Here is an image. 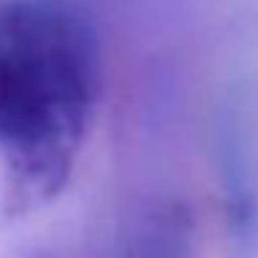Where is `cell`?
<instances>
[{
  "label": "cell",
  "mask_w": 258,
  "mask_h": 258,
  "mask_svg": "<svg viewBox=\"0 0 258 258\" xmlns=\"http://www.w3.org/2000/svg\"><path fill=\"white\" fill-rule=\"evenodd\" d=\"M100 89V47L67 0H0V142L20 203L61 189Z\"/></svg>",
  "instance_id": "obj_1"
},
{
  "label": "cell",
  "mask_w": 258,
  "mask_h": 258,
  "mask_svg": "<svg viewBox=\"0 0 258 258\" xmlns=\"http://www.w3.org/2000/svg\"><path fill=\"white\" fill-rule=\"evenodd\" d=\"M214 156L219 189L225 195L233 255L258 258V150L247 108L239 100L219 111Z\"/></svg>",
  "instance_id": "obj_2"
},
{
  "label": "cell",
  "mask_w": 258,
  "mask_h": 258,
  "mask_svg": "<svg viewBox=\"0 0 258 258\" xmlns=\"http://www.w3.org/2000/svg\"><path fill=\"white\" fill-rule=\"evenodd\" d=\"M117 258H191V217L180 203L158 206L128 230Z\"/></svg>",
  "instance_id": "obj_3"
}]
</instances>
